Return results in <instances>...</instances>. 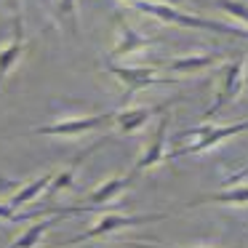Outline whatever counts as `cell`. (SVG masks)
<instances>
[{
	"label": "cell",
	"instance_id": "cell-1",
	"mask_svg": "<svg viewBox=\"0 0 248 248\" xmlns=\"http://www.w3.org/2000/svg\"><path fill=\"white\" fill-rule=\"evenodd\" d=\"M136 8L150 16H157L160 22H168V24H179V27H198V30H211V32H221V35H232V38H248L246 30H235L230 24H219V22H211V19H200V16H192V14H182L176 11L173 6L168 3H152V0H139Z\"/></svg>",
	"mask_w": 248,
	"mask_h": 248
},
{
	"label": "cell",
	"instance_id": "cell-2",
	"mask_svg": "<svg viewBox=\"0 0 248 248\" xmlns=\"http://www.w3.org/2000/svg\"><path fill=\"white\" fill-rule=\"evenodd\" d=\"M243 131H248V120H240V123H230V125H198V128H189V131H182L179 134V139L182 136H200L195 144L189 147H179V150H173L168 157H182V155H198V152H205L211 150V147L221 144L224 139H230V136H237L243 134Z\"/></svg>",
	"mask_w": 248,
	"mask_h": 248
},
{
	"label": "cell",
	"instance_id": "cell-3",
	"mask_svg": "<svg viewBox=\"0 0 248 248\" xmlns=\"http://www.w3.org/2000/svg\"><path fill=\"white\" fill-rule=\"evenodd\" d=\"M166 219V214H144V216H125V214H107L96 221L88 232L72 237V246H80V243H88V240H96V237H107L112 235L115 230H123V227H139V224H150V221H160Z\"/></svg>",
	"mask_w": 248,
	"mask_h": 248
},
{
	"label": "cell",
	"instance_id": "cell-4",
	"mask_svg": "<svg viewBox=\"0 0 248 248\" xmlns=\"http://www.w3.org/2000/svg\"><path fill=\"white\" fill-rule=\"evenodd\" d=\"M107 72H112V75L125 86L123 102H131L134 93H139V91H144V88H150V86L163 83L160 78H157V67H125V64L120 67V64H112V62H109Z\"/></svg>",
	"mask_w": 248,
	"mask_h": 248
},
{
	"label": "cell",
	"instance_id": "cell-5",
	"mask_svg": "<svg viewBox=\"0 0 248 248\" xmlns=\"http://www.w3.org/2000/svg\"><path fill=\"white\" fill-rule=\"evenodd\" d=\"M104 123H112V112L88 115V118H72V120H59V123L32 128V131H27V134L30 136H78V134H86V131L102 128Z\"/></svg>",
	"mask_w": 248,
	"mask_h": 248
},
{
	"label": "cell",
	"instance_id": "cell-6",
	"mask_svg": "<svg viewBox=\"0 0 248 248\" xmlns=\"http://www.w3.org/2000/svg\"><path fill=\"white\" fill-rule=\"evenodd\" d=\"M243 83H246V59H235L232 64H227L224 70V80H221L219 91H216V99L214 104H211L208 109H205V118H211V115H216L221 107H224L227 102H232V99H237V93L243 91Z\"/></svg>",
	"mask_w": 248,
	"mask_h": 248
},
{
	"label": "cell",
	"instance_id": "cell-7",
	"mask_svg": "<svg viewBox=\"0 0 248 248\" xmlns=\"http://www.w3.org/2000/svg\"><path fill=\"white\" fill-rule=\"evenodd\" d=\"M166 128H168V115H163V118L157 120L155 134H152V139H150V147H147V152L139 157V160H136L131 176H139L141 171L155 168V166H160V163L166 160Z\"/></svg>",
	"mask_w": 248,
	"mask_h": 248
},
{
	"label": "cell",
	"instance_id": "cell-8",
	"mask_svg": "<svg viewBox=\"0 0 248 248\" xmlns=\"http://www.w3.org/2000/svg\"><path fill=\"white\" fill-rule=\"evenodd\" d=\"M166 104H155V107H123L118 112H112V123L120 128V134H134V131L144 128L147 120L157 112H166Z\"/></svg>",
	"mask_w": 248,
	"mask_h": 248
},
{
	"label": "cell",
	"instance_id": "cell-9",
	"mask_svg": "<svg viewBox=\"0 0 248 248\" xmlns=\"http://www.w3.org/2000/svg\"><path fill=\"white\" fill-rule=\"evenodd\" d=\"M80 205H72V208H62V211H56V214H51L48 219H43V221H38V224H32L30 230H24V235L22 237H16V240L11 243L8 248H35L38 246V240L46 235V230H51L54 224H59L64 216H75V214H80Z\"/></svg>",
	"mask_w": 248,
	"mask_h": 248
},
{
	"label": "cell",
	"instance_id": "cell-10",
	"mask_svg": "<svg viewBox=\"0 0 248 248\" xmlns=\"http://www.w3.org/2000/svg\"><path fill=\"white\" fill-rule=\"evenodd\" d=\"M24 48H27V40H24V27H22V19H16V22H14V40L8 46H3V48H0V86H3V80L8 78V72L19 64Z\"/></svg>",
	"mask_w": 248,
	"mask_h": 248
},
{
	"label": "cell",
	"instance_id": "cell-11",
	"mask_svg": "<svg viewBox=\"0 0 248 248\" xmlns=\"http://www.w3.org/2000/svg\"><path fill=\"white\" fill-rule=\"evenodd\" d=\"M134 179L136 176H131V173H128V176H112V179H107V182H104L102 187L93 189L88 198H83L80 208L83 211H91L88 205H104V203H109V200H115L120 192H123V189H128V184L134 182Z\"/></svg>",
	"mask_w": 248,
	"mask_h": 248
},
{
	"label": "cell",
	"instance_id": "cell-12",
	"mask_svg": "<svg viewBox=\"0 0 248 248\" xmlns=\"http://www.w3.org/2000/svg\"><path fill=\"white\" fill-rule=\"evenodd\" d=\"M227 56V51H211V54H200V56H182V59H173L166 64L168 72H198L205 70V67L219 64Z\"/></svg>",
	"mask_w": 248,
	"mask_h": 248
},
{
	"label": "cell",
	"instance_id": "cell-13",
	"mask_svg": "<svg viewBox=\"0 0 248 248\" xmlns=\"http://www.w3.org/2000/svg\"><path fill=\"white\" fill-rule=\"evenodd\" d=\"M157 40H160V38H144L141 32H136V30H131V27H125V24H123V30H120V40H118V46L112 48L109 59H120V56L136 54V51L147 48V46H152V43H157Z\"/></svg>",
	"mask_w": 248,
	"mask_h": 248
},
{
	"label": "cell",
	"instance_id": "cell-14",
	"mask_svg": "<svg viewBox=\"0 0 248 248\" xmlns=\"http://www.w3.org/2000/svg\"><path fill=\"white\" fill-rule=\"evenodd\" d=\"M203 203H219V205H246L248 203V187H230L221 189V192H208L203 198H195L187 203V208H195V205Z\"/></svg>",
	"mask_w": 248,
	"mask_h": 248
},
{
	"label": "cell",
	"instance_id": "cell-15",
	"mask_svg": "<svg viewBox=\"0 0 248 248\" xmlns=\"http://www.w3.org/2000/svg\"><path fill=\"white\" fill-rule=\"evenodd\" d=\"M54 176H56V171H48V173H43V176H38V179H32L30 184H24L22 189H19L16 195L11 198V203H8V208H22L24 203H30V200H35L40 192H43L46 187H51V182H54Z\"/></svg>",
	"mask_w": 248,
	"mask_h": 248
},
{
	"label": "cell",
	"instance_id": "cell-16",
	"mask_svg": "<svg viewBox=\"0 0 248 248\" xmlns=\"http://www.w3.org/2000/svg\"><path fill=\"white\" fill-rule=\"evenodd\" d=\"M56 24L59 27H67V32L72 38L80 35V27H78V0H56Z\"/></svg>",
	"mask_w": 248,
	"mask_h": 248
},
{
	"label": "cell",
	"instance_id": "cell-17",
	"mask_svg": "<svg viewBox=\"0 0 248 248\" xmlns=\"http://www.w3.org/2000/svg\"><path fill=\"white\" fill-rule=\"evenodd\" d=\"M216 3H219L230 16H235V19H240V22L248 24V3L246 0H216Z\"/></svg>",
	"mask_w": 248,
	"mask_h": 248
},
{
	"label": "cell",
	"instance_id": "cell-18",
	"mask_svg": "<svg viewBox=\"0 0 248 248\" xmlns=\"http://www.w3.org/2000/svg\"><path fill=\"white\" fill-rule=\"evenodd\" d=\"M72 179H75V166H70L67 168V171H56V176H54V182H51V187H48V195L51 198H54L56 192H59V189H67L72 184Z\"/></svg>",
	"mask_w": 248,
	"mask_h": 248
},
{
	"label": "cell",
	"instance_id": "cell-19",
	"mask_svg": "<svg viewBox=\"0 0 248 248\" xmlns=\"http://www.w3.org/2000/svg\"><path fill=\"white\" fill-rule=\"evenodd\" d=\"M246 176H248V168H243V171H237V173H232V176H230V179H227V182H224V184H227V187H235V184H237V182H240V179H246Z\"/></svg>",
	"mask_w": 248,
	"mask_h": 248
},
{
	"label": "cell",
	"instance_id": "cell-20",
	"mask_svg": "<svg viewBox=\"0 0 248 248\" xmlns=\"http://www.w3.org/2000/svg\"><path fill=\"white\" fill-rule=\"evenodd\" d=\"M125 248H173V246H152V243H125Z\"/></svg>",
	"mask_w": 248,
	"mask_h": 248
},
{
	"label": "cell",
	"instance_id": "cell-21",
	"mask_svg": "<svg viewBox=\"0 0 248 248\" xmlns=\"http://www.w3.org/2000/svg\"><path fill=\"white\" fill-rule=\"evenodd\" d=\"M0 189H3V182H0Z\"/></svg>",
	"mask_w": 248,
	"mask_h": 248
}]
</instances>
